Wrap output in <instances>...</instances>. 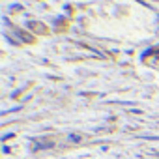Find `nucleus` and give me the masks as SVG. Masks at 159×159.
Returning <instances> with one entry per match:
<instances>
[{
    "instance_id": "obj_1",
    "label": "nucleus",
    "mask_w": 159,
    "mask_h": 159,
    "mask_svg": "<svg viewBox=\"0 0 159 159\" xmlns=\"http://www.w3.org/2000/svg\"><path fill=\"white\" fill-rule=\"evenodd\" d=\"M15 34H19V38H21L23 41H32V36H26V34L21 32V30H15Z\"/></svg>"
},
{
    "instance_id": "obj_2",
    "label": "nucleus",
    "mask_w": 159,
    "mask_h": 159,
    "mask_svg": "<svg viewBox=\"0 0 159 159\" xmlns=\"http://www.w3.org/2000/svg\"><path fill=\"white\" fill-rule=\"evenodd\" d=\"M81 139H83L81 135H71V137H69V142H79Z\"/></svg>"
}]
</instances>
